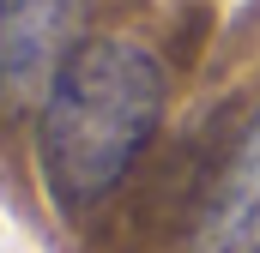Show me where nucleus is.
<instances>
[{
  "mask_svg": "<svg viewBox=\"0 0 260 253\" xmlns=\"http://www.w3.org/2000/svg\"><path fill=\"white\" fill-rule=\"evenodd\" d=\"M91 0H0V97L43 109L55 78L91 43Z\"/></svg>",
  "mask_w": 260,
  "mask_h": 253,
  "instance_id": "f03ea898",
  "label": "nucleus"
},
{
  "mask_svg": "<svg viewBox=\"0 0 260 253\" xmlns=\"http://www.w3.org/2000/svg\"><path fill=\"white\" fill-rule=\"evenodd\" d=\"M182 253H260V109L242 121L224 169L212 175Z\"/></svg>",
  "mask_w": 260,
  "mask_h": 253,
  "instance_id": "7ed1b4c3",
  "label": "nucleus"
},
{
  "mask_svg": "<svg viewBox=\"0 0 260 253\" xmlns=\"http://www.w3.org/2000/svg\"><path fill=\"white\" fill-rule=\"evenodd\" d=\"M164 66L127 36H91L37 109V175L61 217L103 205L164 126Z\"/></svg>",
  "mask_w": 260,
  "mask_h": 253,
  "instance_id": "f257e3e1",
  "label": "nucleus"
}]
</instances>
